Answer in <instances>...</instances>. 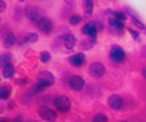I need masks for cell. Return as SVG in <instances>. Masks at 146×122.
Masks as SVG:
<instances>
[{
  "mask_svg": "<svg viewBox=\"0 0 146 122\" xmlns=\"http://www.w3.org/2000/svg\"><path fill=\"white\" fill-rule=\"evenodd\" d=\"M38 115L47 122H54L57 119L56 111H53L52 109H49V107H41V109L38 110Z\"/></svg>",
  "mask_w": 146,
  "mask_h": 122,
  "instance_id": "obj_1",
  "label": "cell"
},
{
  "mask_svg": "<svg viewBox=\"0 0 146 122\" xmlns=\"http://www.w3.org/2000/svg\"><path fill=\"white\" fill-rule=\"evenodd\" d=\"M54 106L56 109H58L60 111H68L69 109H70V102L66 96H57L56 99H54Z\"/></svg>",
  "mask_w": 146,
  "mask_h": 122,
  "instance_id": "obj_2",
  "label": "cell"
},
{
  "mask_svg": "<svg viewBox=\"0 0 146 122\" xmlns=\"http://www.w3.org/2000/svg\"><path fill=\"white\" fill-rule=\"evenodd\" d=\"M89 73L92 76H95V77H102L106 73L104 65L102 63H99V61H95V63H92L89 65Z\"/></svg>",
  "mask_w": 146,
  "mask_h": 122,
  "instance_id": "obj_3",
  "label": "cell"
},
{
  "mask_svg": "<svg viewBox=\"0 0 146 122\" xmlns=\"http://www.w3.org/2000/svg\"><path fill=\"white\" fill-rule=\"evenodd\" d=\"M38 83L43 87H47V85H52L54 83V76L53 73L47 72V71H43L38 75Z\"/></svg>",
  "mask_w": 146,
  "mask_h": 122,
  "instance_id": "obj_4",
  "label": "cell"
},
{
  "mask_svg": "<svg viewBox=\"0 0 146 122\" xmlns=\"http://www.w3.org/2000/svg\"><path fill=\"white\" fill-rule=\"evenodd\" d=\"M110 57L116 61V63H119V61H123L125 60V52H123V49L119 48V46H112L111 50H110Z\"/></svg>",
  "mask_w": 146,
  "mask_h": 122,
  "instance_id": "obj_5",
  "label": "cell"
},
{
  "mask_svg": "<svg viewBox=\"0 0 146 122\" xmlns=\"http://www.w3.org/2000/svg\"><path fill=\"white\" fill-rule=\"evenodd\" d=\"M69 87L74 91H81L84 87V80L80 76H72L69 79Z\"/></svg>",
  "mask_w": 146,
  "mask_h": 122,
  "instance_id": "obj_6",
  "label": "cell"
},
{
  "mask_svg": "<svg viewBox=\"0 0 146 122\" xmlns=\"http://www.w3.org/2000/svg\"><path fill=\"white\" fill-rule=\"evenodd\" d=\"M36 25H38V27H39V30H41V31L46 33V34H49V33L52 31V29H53L52 22L49 21L47 18H41L39 21L36 22Z\"/></svg>",
  "mask_w": 146,
  "mask_h": 122,
  "instance_id": "obj_7",
  "label": "cell"
},
{
  "mask_svg": "<svg viewBox=\"0 0 146 122\" xmlns=\"http://www.w3.org/2000/svg\"><path fill=\"white\" fill-rule=\"evenodd\" d=\"M26 16L33 22H38L41 19V12L38 8H34V7H27L26 8Z\"/></svg>",
  "mask_w": 146,
  "mask_h": 122,
  "instance_id": "obj_8",
  "label": "cell"
},
{
  "mask_svg": "<svg viewBox=\"0 0 146 122\" xmlns=\"http://www.w3.org/2000/svg\"><path fill=\"white\" fill-rule=\"evenodd\" d=\"M108 105L112 110H119L123 106V101H122V98L119 95H112V96H110Z\"/></svg>",
  "mask_w": 146,
  "mask_h": 122,
  "instance_id": "obj_9",
  "label": "cell"
},
{
  "mask_svg": "<svg viewBox=\"0 0 146 122\" xmlns=\"http://www.w3.org/2000/svg\"><path fill=\"white\" fill-rule=\"evenodd\" d=\"M64 43H65L66 50H72L76 46V38L73 37L72 34H66V35H64Z\"/></svg>",
  "mask_w": 146,
  "mask_h": 122,
  "instance_id": "obj_10",
  "label": "cell"
},
{
  "mask_svg": "<svg viewBox=\"0 0 146 122\" xmlns=\"http://www.w3.org/2000/svg\"><path fill=\"white\" fill-rule=\"evenodd\" d=\"M83 33H85V34H88L89 37H96V23H94V22H89V23H87L85 26L83 27Z\"/></svg>",
  "mask_w": 146,
  "mask_h": 122,
  "instance_id": "obj_11",
  "label": "cell"
},
{
  "mask_svg": "<svg viewBox=\"0 0 146 122\" xmlns=\"http://www.w3.org/2000/svg\"><path fill=\"white\" fill-rule=\"evenodd\" d=\"M84 59H85V57H84L83 53L73 54V56L69 57V63L72 64V65H74V67H80V65L84 63Z\"/></svg>",
  "mask_w": 146,
  "mask_h": 122,
  "instance_id": "obj_12",
  "label": "cell"
},
{
  "mask_svg": "<svg viewBox=\"0 0 146 122\" xmlns=\"http://www.w3.org/2000/svg\"><path fill=\"white\" fill-rule=\"evenodd\" d=\"M14 76V67L11 64H7L3 67V77L8 79V77H12Z\"/></svg>",
  "mask_w": 146,
  "mask_h": 122,
  "instance_id": "obj_13",
  "label": "cell"
},
{
  "mask_svg": "<svg viewBox=\"0 0 146 122\" xmlns=\"http://www.w3.org/2000/svg\"><path fill=\"white\" fill-rule=\"evenodd\" d=\"M11 95V87L8 85H1V88H0V96H1V99L3 101H7Z\"/></svg>",
  "mask_w": 146,
  "mask_h": 122,
  "instance_id": "obj_14",
  "label": "cell"
},
{
  "mask_svg": "<svg viewBox=\"0 0 146 122\" xmlns=\"http://www.w3.org/2000/svg\"><path fill=\"white\" fill-rule=\"evenodd\" d=\"M84 10L88 15H91L92 10H94V1L92 0H84Z\"/></svg>",
  "mask_w": 146,
  "mask_h": 122,
  "instance_id": "obj_15",
  "label": "cell"
},
{
  "mask_svg": "<svg viewBox=\"0 0 146 122\" xmlns=\"http://www.w3.org/2000/svg\"><path fill=\"white\" fill-rule=\"evenodd\" d=\"M126 11H127V12H129V14L131 15V18H133V22H134V25H135V26H138L139 29H145V26H143V23H142V22L139 21V19H137L135 15L133 14V11H131L130 8H126Z\"/></svg>",
  "mask_w": 146,
  "mask_h": 122,
  "instance_id": "obj_16",
  "label": "cell"
},
{
  "mask_svg": "<svg viewBox=\"0 0 146 122\" xmlns=\"http://www.w3.org/2000/svg\"><path fill=\"white\" fill-rule=\"evenodd\" d=\"M108 23L111 25V26H115V27H118V29H122L123 27V25H122V21L120 19H118V18H110L108 19Z\"/></svg>",
  "mask_w": 146,
  "mask_h": 122,
  "instance_id": "obj_17",
  "label": "cell"
},
{
  "mask_svg": "<svg viewBox=\"0 0 146 122\" xmlns=\"http://www.w3.org/2000/svg\"><path fill=\"white\" fill-rule=\"evenodd\" d=\"M36 39H38V35H36V34H34V33H29V34H26V37H25V42L33 43V42H35Z\"/></svg>",
  "mask_w": 146,
  "mask_h": 122,
  "instance_id": "obj_18",
  "label": "cell"
},
{
  "mask_svg": "<svg viewBox=\"0 0 146 122\" xmlns=\"http://www.w3.org/2000/svg\"><path fill=\"white\" fill-rule=\"evenodd\" d=\"M14 43H15V37H14V34L8 33V35H7L4 39V45L5 46H12Z\"/></svg>",
  "mask_w": 146,
  "mask_h": 122,
  "instance_id": "obj_19",
  "label": "cell"
},
{
  "mask_svg": "<svg viewBox=\"0 0 146 122\" xmlns=\"http://www.w3.org/2000/svg\"><path fill=\"white\" fill-rule=\"evenodd\" d=\"M94 43H95V38L94 37H89L88 39L83 41V48L84 49H91L92 46H94Z\"/></svg>",
  "mask_w": 146,
  "mask_h": 122,
  "instance_id": "obj_20",
  "label": "cell"
},
{
  "mask_svg": "<svg viewBox=\"0 0 146 122\" xmlns=\"http://www.w3.org/2000/svg\"><path fill=\"white\" fill-rule=\"evenodd\" d=\"M92 122H108V119H107L104 114H96L94 119H92Z\"/></svg>",
  "mask_w": 146,
  "mask_h": 122,
  "instance_id": "obj_21",
  "label": "cell"
},
{
  "mask_svg": "<svg viewBox=\"0 0 146 122\" xmlns=\"http://www.w3.org/2000/svg\"><path fill=\"white\" fill-rule=\"evenodd\" d=\"M50 59H52V54L49 53V52H42L41 53V61L42 63H47Z\"/></svg>",
  "mask_w": 146,
  "mask_h": 122,
  "instance_id": "obj_22",
  "label": "cell"
},
{
  "mask_svg": "<svg viewBox=\"0 0 146 122\" xmlns=\"http://www.w3.org/2000/svg\"><path fill=\"white\" fill-rule=\"evenodd\" d=\"M80 21H81V18H80L78 15H72V16H70V19H69L70 25H78V23H80Z\"/></svg>",
  "mask_w": 146,
  "mask_h": 122,
  "instance_id": "obj_23",
  "label": "cell"
},
{
  "mask_svg": "<svg viewBox=\"0 0 146 122\" xmlns=\"http://www.w3.org/2000/svg\"><path fill=\"white\" fill-rule=\"evenodd\" d=\"M10 60H11V57L8 54H3V57H1V65L4 67L7 64H10Z\"/></svg>",
  "mask_w": 146,
  "mask_h": 122,
  "instance_id": "obj_24",
  "label": "cell"
},
{
  "mask_svg": "<svg viewBox=\"0 0 146 122\" xmlns=\"http://www.w3.org/2000/svg\"><path fill=\"white\" fill-rule=\"evenodd\" d=\"M114 16L115 18H118V19H120V21H125V14H122V12H114Z\"/></svg>",
  "mask_w": 146,
  "mask_h": 122,
  "instance_id": "obj_25",
  "label": "cell"
},
{
  "mask_svg": "<svg viewBox=\"0 0 146 122\" xmlns=\"http://www.w3.org/2000/svg\"><path fill=\"white\" fill-rule=\"evenodd\" d=\"M129 31L131 33V35H133V37H134V38H135V39H137V38H138V33H137L135 30H131V29H130Z\"/></svg>",
  "mask_w": 146,
  "mask_h": 122,
  "instance_id": "obj_26",
  "label": "cell"
},
{
  "mask_svg": "<svg viewBox=\"0 0 146 122\" xmlns=\"http://www.w3.org/2000/svg\"><path fill=\"white\" fill-rule=\"evenodd\" d=\"M0 5H1V12H3V11H5V3L3 1V0L0 1Z\"/></svg>",
  "mask_w": 146,
  "mask_h": 122,
  "instance_id": "obj_27",
  "label": "cell"
},
{
  "mask_svg": "<svg viewBox=\"0 0 146 122\" xmlns=\"http://www.w3.org/2000/svg\"><path fill=\"white\" fill-rule=\"evenodd\" d=\"M12 122H22V118L21 117H15L12 119Z\"/></svg>",
  "mask_w": 146,
  "mask_h": 122,
  "instance_id": "obj_28",
  "label": "cell"
},
{
  "mask_svg": "<svg viewBox=\"0 0 146 122\" xmlns=\"http://www.w3.org/2000/svg\"><path fill=\"white\" fill-rule=\"evenodd\" d=\"M142 75H143V77L146 79V67H145L143 69H142Z\"/></svg>",
  "mask_w": 146,
  "mask_h": 122,
  "instance_id": "obj_29",
  "label": "cell"
},
{
  "mask_svg": "<svg viewBox=\"0 0 146 122\" xmlns=\"http://www.w3.org/2000/svg\"><path fill=\"white\" fill-rule=\"evenodd\" d=\"M66 3H69V4H72V3H73V0H66Z\"/></svg>",
  "mask_w": 146,
  "mask_h": 122,
  "instance_id": "obj_30",
  "label": "cell"
},
{
  "mask_svg": "<svg viewBox=\"0 0 146 122\" xmlns=\"http://www.w3.org/2000/svg\"><path fill=\"white\" fill-rule=\"evenodd\" d=\"M1 122H5V118H1Z\"/></svg>",
  "mask_w": 146,
  "mask_h": 122,
  "instance_id": "obj_31",
  "label": "cell"
},
{
  "mask_svg": "<svg viewBox=\"0 0 146 122\" xmlns=\"http://www.w3.org/2000/svg\"><path fill=\"white\" fill-rule=\"evenodd\" d=\"M21 1H25V0H21Z\"/></svg>",
  "mask_w": 146,
  "mask_h": 122,
  "instance_id": "obj_32",
  "label": "cell"
}]
</instances>
